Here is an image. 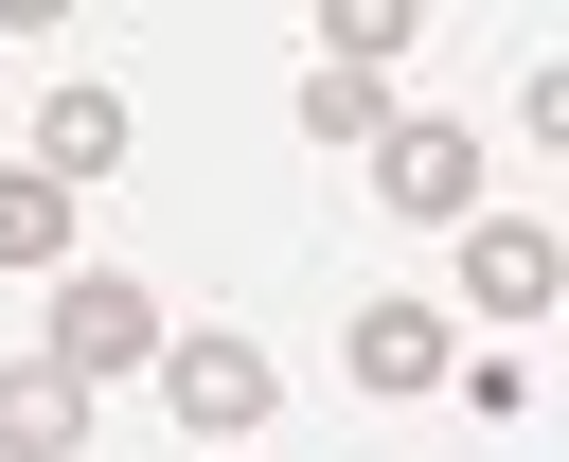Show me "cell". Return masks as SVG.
I'll list each match as a JSON object with an SVG mask.
<instances>
[{"instance_id":"cell-5","label":"cell","mask_w":569,"mask_h":462,"mask_svg":"<svg viewBox=\"0 0 569 462\" xmlns=\"http://www.w3.org/2000/svg\"><path fill=\"white\" fill-rule=\"evenodd\" d=\"M124 142H142V124H124V89H107V71H53V107H36V178H53V195H89Z\"/></svg>"},{"instance_id":"cell-6","label":"cell","mask_w":569,"mask_h":462,"mask_svg":"<svg viewBox=\"0 0 569 462\" xmlns=\"http://www.w3.org/2000/svg\"><path fill=\"white\" fill-rule=\"evenodd\" d=\"M338 355H356V391H445V373H462V338H445L427 302H356Z\"/></svg>"},{"instance_id":"cell-11","label":"cell","mask_w":569,"mask_h":462,"mask_svg":"<svg viewBox=\"0 0 569 462\" xmlns=\"http://www.w3.org/2000/svg\"><path fill=\"white\" fill-rule=\"evenodd\" d=\"M516 124H533V142H551V160H569V53H551V71H533V89H516Z\"/></svg>"},{"instance_id":"cell-7","label":"cell","mask_w":569,"mask_h":462,"mask_svg":"<svg viewBox=\"0 0 569 462\" xmlns=\"http://www.w3.org/2000/svg\"><path fill=\"white\" fill-rule=\"evenodd\" d=\"M71 444H89V391L53 355H0V462H71Z\"/></svg>"},{"instance_id":"cell-1","label":"cell","mask_w":569,"mask_h":462,"mask_svg":"<svg viewBox=\"0 0 569 462\" xmlns=\"http://www.w3.org/2000/svg\"><path fill=\"white\" fill-rule=\"evenodd\" d=\"M36 355H53L71 391H107V373H160V302H142L124 267H71V284H53V320H36Z\"/></svg>"},{"instance_id":"cell-4","label":"cell","mask_w":569,"mask_h":462,"mask_svg":"<svg viewBox=\"0 0 569 462\" xmlns=\"http://www.w3.org/2000/svg\"><path fill=\"white\" fill-rule=\"evenodd\" d=\"M462 302H480V320H551V302H569V249H551L533 213H480V231H462Z\"/></svg>"},{"instance_id":"cell-8","label":"cell","mask_w":569,"mask_h":462,"mask_svg":"<svg viewBox=\"0 0 569 462\" xmlns=\"http://www.w3.org/2000/svg\"><path fill=\"white\" fill-rule=\"evenodd\" d=\"M0 267H53V284H71V195H53L36 160L0 178Z\"/></svg>"},{"instance_id":"cell-2","label":"cell","mask_w":569,"mask_h":462,"mask_svg":"<svg viewBox=\"0 0 569 462\" xmlns=\"http://www.w3.org/2000/svg\"><path fill=\"white\" fill-rule=\"evenodd\" d=\"M160 391H178V426L231 462V444L284 409V355H267V338H160Z\"/></svg>"},{"instance_id":"cell-3","label":"cell","mask_w":569,"mask_h":462,"mask_svg":"<svg viewBox=\"0 0 569 462\" xmlns=\"http://www.w3.org/2000/svg\"><path fill=\"white\" fill-rule=\"evenodd\" d=\"M373 195H391V213H445V231H480V142H462L445 107H391V142H373Z\"/></svg>"},{"instance_id":"cell-9","label":"cell","mask_w":569,"mask_h":462,"mask_svg":"<svg viewBox=\"0 0 569 462\" xmlns=\"http://www.w3.org/2000/svg\"><path fill=\"white\" fill-rule=\"evenodd\" d=\"M409 36H427L409 0H338V18H320V53H338V71H373V89H391V53H409Z\"/></svg>"},{"instance_id":"cell-10","label":"cell","mask_w":569,"mask_h":462,"mask_svg":"<svg viewBox=\"0 0 569 462\" xmlns=\"http://www.w3.org/2000/svg\"><path fill=\"white\" fill-rule=\"evenodd\" d=\"M302 124H320V142H391V89H373V71H338V53H320V71H302Z\"/></svg>"}]
</instances>
